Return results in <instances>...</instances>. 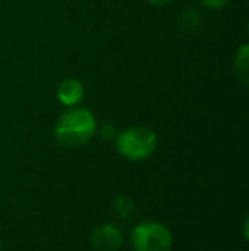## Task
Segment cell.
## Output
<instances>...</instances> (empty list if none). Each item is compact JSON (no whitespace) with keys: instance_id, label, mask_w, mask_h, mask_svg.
<instances>
[{"instance_id":"obj_11","label":"cell","mask_w":249,"mask_h":251,"mask_svg":"<svg viewBox=\"0 0 249 251\" xmlns=\"http://www.w3.org/2000/svg\"><path fill=\"white\" fill-rule=\"evenodd\" d=\"M149 3H152V5L156 7H162V5H167V3H171L173 0H147Z\"/></svg>"},{"instance_id":"obj_10","label":"cell","mask_w":249,"mask_h":251,"mask_svg":"<svg viewBox=\"0 0 249 251\" xmlns=\"http://www.w3.org/2000/svg\"><path fill=\"white\" fill-rule=\"evenodd\" d=\"M202 3L208 9H222L229 3V0H202Z\"/></svg>"},{"instance_id":"obj_7","label":"cell","mask_w":249,"mask_h":251,"mask_svg":"<svg viewBox=\"0 0 249 251\" xmlns=\"http://www.w3.org/2000/svg\"><path fill=\"white\" fill-rule=\"evenodd\" d=\"M113 208L116 212L118 217H121L123 221H128V219L133 217L135 214V201H133L130 197L126 195H118L113 201Z\"/></svg>"},{"instance_id":"obj_3","label":"cell","mask_w":249,"mask_h":251,"mask_svg":"<svg viewBox=\"0 0 249 251\" xmlns=\"http://www.w3.org/2000/svg\"><path fill=\"white\" fill-rule=\"evenodd\" d=\"M132 243L135 251H171L173 234L160 222L147 221L133 229Z\"/></svg>"},{"instance_id":"obj_1","label":"cell","mask_w":249,"mask_h":251,"mask_svg":"<svg viewBox=\"0 0 249 251\" xmlns=\"http://www.w3.org/2000/svg\"><path fill=\"white\" fill-rule=\"evenodd\" d=\"M97 130L94 115L87 108H72L58 118L55 125V140L65 149H79L86 146Z\"/></svg>"},{"instance_id":"obj_5","label":"cell","mask_w":249,"mask_h":251,"mask_svg":"<svg viewBox=\"0 0 249 251\" xmlns=\"http://www.w3.org/2000/svg\"><path fill=\"white\" fill-rule=\"evenodd\" d=\"M84 96H86V87L75 77H67L58 84L57 98L63 106H68V108L77 106L84 100Z\"/></svg>"},{"instance_id":"obj_2","label":"cell","mask_w":249,"mask_h":251,"mask_svg":"<svg viewBox=\"0 0 249 251\" xmlns=\"http://www.w3.org/2000/svg\"><path fill=\"white\" fill-rule=\"evenodd\" d=\"M157 135L147 126H130L116 135V149L130 161L145 159L156 151Z\"/></svg>"},{"instance_id":"obj_8","label":"cell","mask_w":249,"mask_h":251,"mask_svg":"<svg viewBox=\"0 0 249 251\" xmlns=\"http://www.w3.org/2000/svg\"><path fill=\"white\" fill-rule=\"evenodd\" d=\"M180 26L186 33H193V31H198L202 26V17L196 12L195 9H186L180 16Z\"/></svg>"},{"instance_id":"obj_6","label":"cell","mask_w":249,"mask_h":251,"mask_svg":"<svg viewBox=\"0 0 249 251\" xmlns=\"http://www.w3.org/2000/svg\"><path fill=\"white\" fill-rule=\"evenodd\" d=\"M248 67H249V48H248V45H243V47L237 50L236 55H234V62H232L234 75L243 84H248V75H249Z\"/></svg>"},{"instance_id":"obj_9","label":"cell","mask_w":249,"mask_h":251,"mask_svg":"<svg viewBox=\"0 0 249 251\" xmlns=\"http://www.w3.org/2000/svg\"><path fill=\"white\" fill-rule=\"evenodd\" d=\"M99 133L104 140H111V139H116L118 132H116V126L113 123H104L103 126L99 128Z\"/></svg>"},{"instance_id":"obj_4","label":"cell","mask_w":249,"mask_h":251,"mask_svg":"<svg viewBox=\"0 0 249 251\" xmlns=\"http://www.w3.org/2000/svg\"><path fill=\"white\" fill-rule=\"evenodd\" d=\"M91 245L96 251H116L123 245V232L113 224H103L92 231Z\"/></svg>"}]
</instances>
